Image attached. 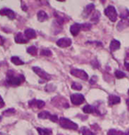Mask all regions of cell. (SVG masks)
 Instances as JSON below:
<instances>
[{
  "mask_svg": "<svg viewBox=\"0 0 129 135\" xmlns=\"http://www.w3.org/2000/svg\"><path fill=\"white\" fill-rule=\"evenodd\" d=\"M99 18H100V12H99V11H95V13L91 16V17H90L91 21L95 22V23H96V22H98Z\"/></svg>",
  "mask_w": 129,
  "mask_h": 135,
  "instance_id": "22",
  "label": "cell"
},
{
  "mask_svg": "<svg viewBox=\"0 0 129 135\" xmlns=\"http://www.w3.org/2000/svg\"><path fill=\"white\" fill-rule=\"evenodd\" d=\"M24 34L29 40L34 39V38H36V36H37V34H36L35 31L34 30H32V28H26V30H25Z\"/></svg>",
  "mask_w": 129,
  "mask_h": 135,
  "instance_id": "13",
  "label": "cell"
},
{
  "mask_svg": "<svg viewBox=\"0 0 129 135\" xmlns=\"http://www.w3.org/2000/svg\"><path fill=\"white\" fill-rule=\"evenodd\" d=\"M125 69H126L127 71L129 72V63H126V62H125Z\"/></svg>",
  "mask_w": 129,
  "mask_h": 135,
  "instance_id": "37",
  "label": "cell"
},
{
  "mask_svg": "<svg viewBox=\"0 0 129 135\" xmlns=\"http://www.w3.org/2000/svg\"><path fill=\"white\" fill-rule=\"evenodd\" d=\"M70 98H71V102L74 105H77V106L82 104L85 101V98L81 94H72Z\"/></svg>",
  "mask_w": 129,
  "mask_h": 135,
  "instance_id": "4",
  "label": "cell"
},
{
  "mask_svg": "<svg viewBox=\"0 0 129 135\" xmlns=\"http://www.w3.org/2000/svg\"><path fill=\"white\" fill-rule=\"evenodd\" d=\"M121 18L122 20H127V17H129V10H127V9H125L124 10V12H122L120 15Z\"/></svg>",
  "mask_w": 129,
  "mask_h": 135,
  "instance_id": "25",
  "label": "cell"
},
{
  "mask_svg": "<svg viewBox=\"0 0 129 135\" xmlns=\"http://www.w3.org/2000/svg\"><path fill=\"white\" fill-rule=\"evenodd\" d=\"M114 135H125V133L123 132V131H116V132H115V134Z\"/></svg>",
  "mask_w": 129,
  "mask_h": 135,
  "instance_id": "36",
  "label": "cell"
},
{
  "mask_svg": "<svg viewBox=\"0 0 129 135\" xmlns=\"http://www.w3.org/2000/svg\"><path fill=\"white\" fill-rule=\"evenodd\" d=\"M5 38L4 37H2L1 35H0V45H4V43H5Z\"/></svg>",
  "mask_w": 129,
  "mask_h": 135,
  "instance_id": "35",
  "label": "cell"
},
{
  "mask_svg": "<svg viewBox=\"0 0 129 135\" xmlns=\"http://www.w3.org/2000/svg\"><path fill=\"white\" fill-rule=\"evenodd\" d=\"M7 82L8 85H20V84H22L23 82L25 81V78L24 76L22 75V74H20V75H15L14 72L12 70H9L8 72H7Z\"/></svg>",
  "mask_w": 129,
  "mask_h": 135,
  "instance_id": "1",
  "label": "cell"
},
{
  "mask_svg": "<svg viewBox=\"0 0 129 135\" xmlns=\"http://www.w3.org/2000/svg\"><path fill=\"white\" fill-rule=\"evenodd\" d=\"M14 113H15V109H7V110L4 111V112H3V115L4 116H9V115H12V114H14Z\"/></svg>",
  "mask_w": 129,
  "mask_h": 135,
  "instance_id": "28",
  "label": "cell"
},
{
  "mask_svg": "<svg viewBox=\"0 0 129 135\" xmlns=\"http://www.w3.org/2000/svg\"><path fill=\"white\" fill-rule=\"evenodd\" d=\"M71 43H72V41L69 38H62L56 42L57 46H59L61 48H66V47L71 45Z\"/></svg>",
  "mask_w": 129,
  "mask_h": 135,
  "instance_id": "9",
  "label": "cell"
},
{
  "mask_svg": "<svg viewBox=\"0 0 129 135\" xmlns=\"http://www.w3.org/2000/svg\"><path fill=\"white\" fill-rule=\"evenodd\" d=\"M94 7H95V6H94V4H90V5H88L87 7H85V17H88L89 15H90L91 14V12L93 10H94Z\"/></svg>",
  "mask_w": 129,
  "mask_h": 135,
  "instance_id": "16",
  "label": "cell"
},
{
  "mask_svg": "<svg viewBox=\"0 0 129 135\" xmlns=\"http://www.w3.org/2000/svg\"><path fill=\"white\" fill-rule=\"evenodd\" d=\"M37 17H38V20H39V21L44 22V21H45L46 20H48V15H47L46 12H44V10H40L37 13Z\"/></svg>",
  "mask_w": 129,
  "mask_h": 135,
  "instance_id": "14",
  "label": "cell"
},
{
  "mask_svg": "<svg viewBox=\"0 0 129 135\" xmlns=\"http://www.w3.org/2000/svg\"><path fill=\"white\" fill-rule=\"evenodd\" d=\"M71 74L76 77H79V78L82 79V80H88L89 76H88V74L83 71V70H79V69H72L71 70Z\"/></svg>",
  "mask_w": 129,
  "mask_h": 135,
  "instance_id": "6",
  "label": "cell"
},
{
  "mask_svg": "<svg viewBox=\"0 0 129 135\" xmlns=\"http://www.w3.org/2000/svg\"><path fill=\"white\" fill-rule=\"evenodd\" d=\"M91 64L93 65V67L96 68V69L97 68H98V69L100 68V63H98V60L97 59H94L93 61H91Z\"/></svg>",
  "mask_w": 129,
  "mask_h": 135,
  "instance_id": "30",
  "label": "cell"
},
{
  "mask_svg": "<svg viewBox=\"0 0 129 135\" xmlns=\"http://www.w3.org/2000/svg\"><path fill=\"white\" fill-rule=\"evenodd\" d=\"M40 53H41L42 56H51L52 55V52L48 49H42Z\"/></svg>",
  "mask_w": 129,
  "mask_h": 135,
  "instance_id": "23",
  "label": "cell"
},
{
  "mask_svg": "<svg viewBox=\"0 0 129 135\" xmlns=\"http://www.w3.org/2000/svg\"><path fill=\"white\" fill-rule=\"evenodd\" d=\"M4 106H5V102H4V100H3L2 97L0 96V109H1V108H3Z\"/></svg>",
  "mask_w": 129,
  "mask_h": 135,
  "instance_id": "34",
  "label": "cell"
},
{
  "mask_svg": "<svg viewBox=\"0 0 129 135\" xmlns=\"http://www.w3.org/2000/svg\"><path fill=\"white\" fill-rule=\"evenodd\" d=\"M82 135H94V133L90 131V130H89L88 128L84 127L82 128Z\"/></svg>",
  "mask_w": 129,
  "mask_h": 135,
  "instance_id": "26",
  "label": "cell"
},
{
  "mask_svg": "<svg viewBox=\"0 0 129 135\" xmlns=\"http://www.w3.org/2000/svg\"><path fill=\"white\" fill-rule=\"evenodd\" d=\"M11 62H12L14 64H16V65H22V64H24V62L22 61L20 57H18V56L11 57Z\"/></svg>",
  "mask_w": 129,
  "mask_h": 135,
  "instance_id": "17",
  "label": "cell"
},
{
  "mask_svg": "<svg viewBox=\"0 0 129 135\" xmlns=\"http://www.w3.org/2000/svg\"><path fill=\"white\" fill-rule=\"evenodd\" d=\"M72 88L75 90H81L82 89V85L80 84L77 83V82H75V83L72 84Z\"/></svg>",
  "mask_w": 129,
  "mask_h": 135,
  "instance_id": "27",
  "label": "cell"
},
{
  "mask_svg": "<svg viewBox=\"0 0 129 135\" xmlns=\"http://www.w3.org/2000/svg\"><path fill=\"white\" fill-rule=\"evenodd\" d=\"M120 46H121L120 42L116 41V40H113L112 42H111V44H110V49H111L112 52H114V51L118 50L120 48Z\"/></svg>",
  "mask_w": 129,
  "mask_h": 135,
  "instance_id": "15",
  "label": "cell"
},
{
  "mask_svg": "<svg viewBox=\"0 0 129 135\" xmlns=\"http://www.w3.org/2000/svg\"><path fill=\"white\" fill-rule=\"evenodd\" d=\"M0 15L1 16H7L9 20H15L16 18V13L13 10H11L9 8H4L0 9Z\"/></svg>",
  "mask_w": 129,
  "mask_h": 135,
  "instance_id": "8",
  "label": "cell"
},
{
  "mask_svg": "<svg viewBox=\"0 0 129 135\" xmlns=\"http://www.w3.org/2000/svg\"><path fill=\"white\" fill-rule=\"evenodd\" d=\"M126 25H128V26H129V20H127V23H126Z\"/></svg>",
  "mask_w": 129,
  "mask_h": 135,
  "instance_id": "41",
  "label": "cell"
},
{
  "mask_svg": "<svg viewBox=\"0 0 129 135\" xmlns=\"http://www.w3.org/2000/svg\"><path fill=\"white\" fill-rule=\"evenodd\" d=\"M59 124L62 128L68 129V130H74L75 131V130H78V128H79L78 124H76L75 122L71 121V120H68V119L64 118V117L59 119Z\"/></svg>",
  "mask_w": 129,
  "mask_h": 135,
  "instance_id": "2",
  "label": "cell"
},
{
  "mask_svg": "<svg viewBox=\"0 0 129 135\" xmlns=\"http://www.w3.org/2000/svg\"><path fill=\"white\" fill-rule=\"evenodd\" d=\"M97 80H98V76H97V75H93L91 78H90V85H94V84L97 82Z\"/></svg>",
  "mask_w": 129,
  "mask_h": 135,
  "instance_id": "31",
  "label": "cell"
},
{
  "mask_svg": "<svg viewBox=\"0 0 129 135\" xmlns=\"http://www.w3.org/2000/svg\"><path fill=\"white\" fill-rule=\"evenodd\" d=\"M126 105L128 106V108H129V98L128 99H126Z\"/></svg>",
  "mask_w": 129,
  "mask_h": 135,
  "instance_id": "39",
  "label": "cell"
},
{
  "mask_svg": "<svg viewBox=\"0 0 129 135\" xmlns=\"http://www.w3.org/2000/svg\"><path fill=\"white\" fill-rule=\"evenodd\" d=\"M32 70H33V72H35V74H37L38 75H39L40 77H42L44 80H50V79L52 78L50 74H47L45 71H44V70L41 69V68L38 67V66L32 67Z\"/></svg>",
  "mask_w": 129,
  "mask_h": 135,
  "instance_id": "5",
  "label": "cell"
},
{
  "mask_svg": "<svg viewBox=\"0 0 129 135\" xmlns=\"http://www.w3.org/2000/svg\"><path fill=\"white\" fill-rule=\"evenodd\" d=\"M91 28V24L90 23H84L82 24V30L83 31H90Z\"/></svg>",
  "mask_w": 129,
  "mask_h": 135,
  "instance_id": "29",
  "label": "cell"
},
{
  "mask_svg": "<svg viewBox=\"0 0 129 135\" xmlns=\"http://www.w3.org/2000/svg\"><path fill=\"white\" fill-rule=\"evenodd\" d=\"M49 119H50V120H52V121H54V122H56L57 120H58V117H57L56 115H51Z\"/></svg>",
  "mask_w": 129,
  "mask_h": 135,
  "instance_id": "32",
  "label": "cell"
},
{
  "mask_svg": "<svg viewBox=\"0 0 129 135\" xmlns=\"http://www.w3.org/2000/svg\"><path fill=\"white\" fill-rule=\"evenodd\" d=\"M15 42L17 43H27L29 42V39L22 34L21 32H19L15 36Z\"/></svg>",
  "mask_w": 129,
  "mask_h": 135,
  "instance_id": "11",
  "label": "cell"
},
{
  "mask_svg": "<svg viewBox=\"0 0 129 135\" xmlns=\"http://www.w3.org/2000/svg\"><path fill=\"white\" fill-rule=\"evenodd\" d=\"M125 135H129V130H128V131H127L126 134H125Z\"/></svg>",
  "mask_w": 129,
  "mask_h": 135,
  "instance_id": "40",
  "label": "cell"
},
{
  "mask_svg": "<svg viewBox=\"0 0 129 135\" xmlns=\"http://www.w3.org/2000/svg\"><path fill=\"white\" fill-rule=\"evenodd\" d=\"M121 98L118 96H115V95H111L109 97V99H108V103H109L110 106H113V105H116L120 103Z\"/></svg>",
  "mask_w": 129,
  "mask_h": 135,
  "instance_id": "12",
  "label": "cell"
},
{
  "mask_svg": "<svg viewBox=\"0 0 129 135\" xmlns=\"http://www.w3.org/2000/svg\"><path fill=\"white\" fill-rule=\"evenodd\" d=\"M81 30H82V24H79V23H75L70 27V32L73 36H77Z\"/></svg>",
  "mask_w": 129,
  "mask_h": 135,
  "instance_id": "10",
  "label": "cell"
},
{
  "mask_svg": "<svg viewBox=\"0 0 129 135\" xmlns=\"http://www.w3.org/2000/svg\"><path fill=\"white\" fill-rule=\"evenodd\" d=\"M126 59L129 60V49L126 51Z\"/></svg>",
  "mask_w": 129,
  "mask_h": 135,
  "instance_id": "38",
  "label": "cell"
},
{
  "mask_svg": "<svg viewBox=\"0 0 129 135\" xmlns=\"http://www.w3.org/2000/svg\"><path fill=\"white\" fill-rule=\"evenodd\" d=\"M29 106L32 109H42V108L45 106V103L42 100H38V99H32L29 102Z\"/></svg>",
  "mask_w": 129,
  "mask_h": 135,
  "instance_id": "7",
  "label": "cell"
},
{
  "mask_svg": "<svg viewBox=\"0 0 129 135\" xmlns=\"http://www.w3.org/2000/svg\"><path fill=\"white\" fill-rule=\"evenodd\" d=\"M37 47H35V46H30L28 49H27V52L30 53L31 55H36L37 54Z\"/></svg>",
  "mask_w": 129,
  "mask_h": 135,
  "instance_id": "21",
  "label": "cell"
},
{
  "mask_svg": "<svg viewBox=\"0 0 129 135\" xmlns=\"http://www.w3.org/2000/svg\"><path fill=\"white\" fill-rule=\"evenodd\" d=\"M128 95H129V89H128Z\"/></svg>",
  "mask_w": 129,
  "mask_h": 135,
  "instance_id": "42",
  "label": "cell"
},
{
  "mask_svg": "<svg viewBox=\"0 0 129 135\" xmlns=\"http://www.w3.org/2000/svg\"><path fill=\"white\" fill-rule=\"evenodd\" d=\"M37 131L39 132L40 135H51L52 134V131L49 130V129L37 128Z\"/></svg>",
  "mask_w": 129,
  "mask_h": 135,
  "instance_id": "18",
  "label": "cell"
},
{
  "mask_svg": "<svg viewBox=\"0 0 129 135\" xmlns=\"http://www.w3.org/2000/svg\"><path fill=\"white\" fill-rule=\"evenodd\" d=\"M114 74H115L116 78H118V79L124 78V77H125V76H126V74H125V73H123L122 71H119V70H117V71H115V73H114Z\"/></svg>",
  "mask_w": 129,
  "mask_h": 135,
  "instance_id": "24",
  "label": "cell"
},
{
  "mask_svg": "<svg viewBox=\"0 0 129 135\" xmlns=\"http://www.w3.org/2000/svg\"><path fill=\"white\" fill-rule=\"evenodd\" d=\"M104 13L105 15L109 17V20H111V21L113 22L116 21V20H117V12H116L114 7H113V6H108V7L105 8Z\"/></svg>",
  "mask_w": 129,
  "mask_h": 135,
  "instance_id": "3",
  "label": "cell"
},
{
  "mask_svg": "<svg viewBox=\"0 0 129 135\" xmlns=\"http://www.w3.org/2000/svg\"><path fill=\"white\" fill-rule=\"evenodd\" d=\"M50 116L51 114L49 111H42V112H40V113L38 114V117H39L40 119H42V120H44V119H49Z\"/></svg>",
  "mask_w": 129,
  "mask_h": 135,
  "instance_id": "20",
  "label": "cell"
},
{
  "mask_svg": "<svg viewBox=\"0 0 129 135\" xmlns=\"http://www.w3.org/2000/svg\"><path fill=\"white\" fill-rule=\"evenodd\" d=\"M83 112L84 113H87V114H90V113H93L96 109H94V108L92 107V106H90V105H87V106H85V107L83 108Z\"/></svg>",
  "mask_w": 129,
  "mask_h": 135,
  "instance_id": "19",
  "label": "cell"
},
{
  "mask_svg": "<svg viewBox=\"0 0 129 135\" xmlns=\"http://www.w3.org/2000/svg\"><path fill=\"white\" fill-rule=\"evenodd\" d=\"M116 132V130H114V129H112V130H109V131L107 132V135H114Z\"/></svg>",
  "mask_w": 129,
  "mask_h": 135,
  "instance_id": "33",
  "label": "cell"
}]
</instances>
